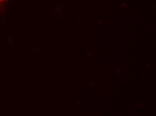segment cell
<instances>
[{
    "label": "cell",
    "instance_id": "6da1fadb",
    "mask_svg": "<svg viewBox=\"0 0 156 116\" xmlns=\"http://www.w3.org/2000/svg\"><path fill=\"white\" fill-rule=\"evenodd\" d=\"M6 0H0V4H2V3H4Z\"/></svg>",
    "mask_w": 156,
    "mask_h": 116
}]
</instances>
